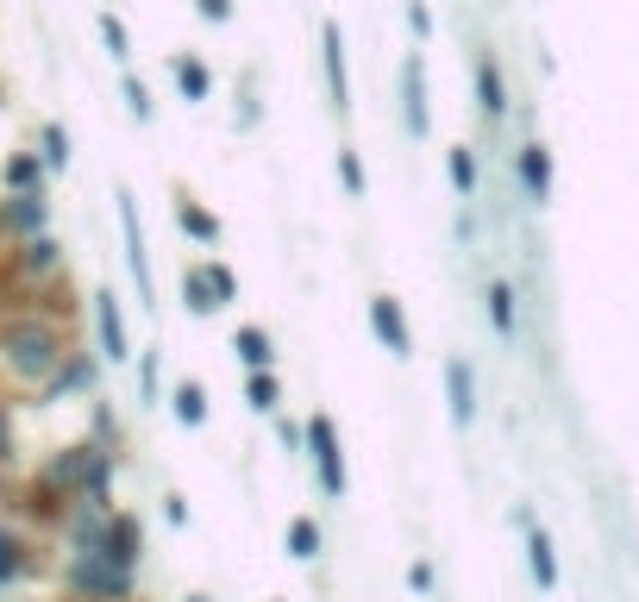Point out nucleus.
Segmentation results:
<instances>
[{
	"label": "nucleus",
	"instance_id": "nucleus-1",
	"mask_svg": "<svg viewBox=\"0 0 639 602\" xmlns=\"http://www.w3.org/2000/svg\"><path fill=\"white\" fill-rule=\"evenodd\" d=\"M76 352L69 345V327L57 314H38V308H13L7 320H0V364L13 370V383H32L44 389L57 377V364Z\"/></svg>",
	"mask_w": 639,
	"mask_h": 602
},
{
	"label": "nucleus",
	"instance_id": "nucleus-2",
	"mask_svg": "<svg viewBox=\"0 0 639 602\" xmlns=\"http://www.w3.org/2000/svg\"><path fill=\"white\" fill-rule=\"evenodd\" d=\"M63 577H69V590L88 596V602H126V596H132V584H138V571H132V565H120V559H107L101 546L76 552Z\"/></svg>",
	"mask_w": 639,
	"mask_h": 602
},
{
	"label": "nucleus",
	"instance_id": "nucleus-3",
	"mask_svg": "<svg viewBox=\"0 0 639 602\" xmlns=\"http://www.w3.org/2000/svg\"><path fill=\"white\" fill-rule=\"evenodd\" d=\"M232 295H239V283H232V270H226V264H188V270H182V301H188L195 314L226 308Z\"/></svg>",
	"mask_w": 639,
	"mask_h": 602
},
{
	"label": "nucleus",
	"instance_id": "nucleus-4",
	"mask_svg": "<svg viewBox=\"0 0 639 602\" xmlns=\"http://www.w3.org/2000/svg\"><path fill=\"white\" fill-rule=\"evenodd\" d=\"M307 446H314V471H320V490L326 496H345V458H339V433L326 414L307 421Z\"/></svg>",
	"mask_w": 639,
	"mask_h": 602
},
{
	"label": "nucleus",
	"instance_id": "nucleus-5",
	"mask_svg": "<svg viewBox=\"0 0 639 602\" xmlns=\"http://www.w3.org/2000/svg\"><path fill=\"white\" fill-rule=\"evenodd\" d=\"M44 220H51V201H44V189H38V195H7V201H0V233H7L13 245L38 239Z\"/></svg>",
	"mask_w": 639,
	"mask_h": 602
},
{
	"label": "nucleus",
	"instance_id": "nucleus-6",
	"mask_svg": "<svg viewBox=\"0 0 639 602\" xmlns=\"http://www.w3.org/2000/svg\"><path fill=\"white\" fill-rule=\"evenodd\" d=\"M57 270H63V245H57L51 233L13 245V276H19V283H51Z\"/></svg>",
	"mask_w": 639,
	"mask_h": 602
},
{
	"label": "nucleus",
	"instance_id": "nucleus-7",
	"mask_svg": "<svg viewBox=\"0 0 639 602\" xmlns=\"http://www.w3.org/2000/svg\"><path fill=\"white\" fill-rule=\"evenodd\" d=\"M370 327H376V339H383L395 358H408V352H414L408 314H401V301H395V295H376V301H370Z\"/></svg>",
	"mask_w": 639,
	"mask_h": 602
},
{
	"label": "nucleus",
	"instance_id": "nucleus-8",
	"mask_svg": "<svg viewBox=\"0 0 639 602\" xmlns=\"http://www.w3.org/2000/svg\"><path fill=\"white\" fill-rule=\"evenodd\" d=\"M120 220H126V264H132V283H138V308H151V301H157V289H151V264H145V233H138L132 195H120Z\"/></svg>",
	"mask_w": 639,
	"mask_h": 602
},
{
	"label": "nucleus",
	"instance_id": "nucleus-9",
	"mask_svg": "<svg viewBox=\"0 0 639 602\" xmlns=\"http://www.w3.org/2000/svg\"><path fill=\"white\" fill-rule=\"evenodd\" d=\"M94 389V358L88 352H69L63 364H57V377L38 389V402H63V396H88Z\"/></svg>",
	"mask_w": 639,
	"mask_h": 602
},
{
	"label": "nucleus",
	"instance_id": "nucleus-10",
	"mask_svg": "<svg viewBox=\"0 0 639 602\" xmlns=\"http://www.w3.org/2000/svg\"><path fill=\"white\" fill-rule=\"evenodd\" d=\"M94 339H101V358H113V364L132 352V345H126V320H120V301H113L107 289L94 295Z\"/></svg>",
	"mask_w": 639,
	"mask_h": 602
},
{
	"label": "nucleus",
	"instance_id": "nucleus-11",
	"mask_svg": "<svg viewBox=\"0 0 639 602\" xmlns=\"http://www.w3.org/2000/svg\"><path fill=\"white\" fill-rule=\"evenodd\" d=\"M101 552L138 571V552H145V527H138V515H113V521H107V534H101Z\"/></svg>",
	"mask_w": 639,
	"mask_h": 602
},
{
	"label": "nucleus",
	"instance_id": "nucleus-12",
	"mask_svg": "<svg viewBox=\"0 0 639 602\" xmlns=\"http://www.w3.org/2000/svg\"><path fill=\"white\" fill-rule=\"evenodd\" d=\"M445 396H452V421L458 427L477 421V377H470L464 358H445Z\"/></svg>",
	"mask_w": 639,
	"mask_h": 602
},
{
	"label": "nucleus",
	"instance_id": "nucleus-13",
	"mask_svg": "<svg viewBox=\"0 0 639 602\" xmlns=\"http://www.w3.org/2000/svg\"><path fill=\"white\" fill-rule=\"evenodd\" d=\"M520 182H527V201H539V207L552 201V151L539 145V138L520 151Z\"/></svg>",
	"mask_w": 639,
	"mask_h": 602
},
{
	"label": "nucleus",
	"instance_id": "nucleus-14",
	"mask_svg": "<svg viewBox=\"0 0 639 602\" xmlns=\"http://www.w3.org/2000/svg\"><path fill=\"white\" fill-rule=\"evenodd\" d=\"M401 113H408V132L426 138V76H420V57L401 63Z\"/></svg>",
	"mask_w": 639,
	"mask_h": 602
},
{
	"label": "nucleus",
	"instance_id": "nucleus-15",
	"mask_svg": "<svg viewBox=\"0 0 639 602\" xmlns=\"http://www.w3.org/2000/svg\"><path fill=\"white\" fill-rule=\"evenodd\" d=\"M0 182H7V195H38V189H44V157H38V151H7Z\"/></svg>",
	"mask_w": 639,
	"mask_h": 602
},
{
	"label": "nucleus",
	"instance_id": "nucleus-16",
	"mask_svg": "<svg viewBox=\"0 0 639 602\" xmlns=\"http://www.w3.org/2000/svg\"><path fill=\"white\" fill-rule=\"evenodd\" d=\"M477 113L495 126L508 113V88H502V69H495V57H477Z\"/></svg>",
	"mask_w": 639,
	"mask_h": 602
},
{
	"label": "nucleus",
	"instance_id": "nucleus-17",
	"mask_svg": "<svg viewBox=\"0 0 639 602\" xmlns=\"http://www.w3.org/2000/svg\"><path fill=\"white\" fill-rule=\"evenodd\" d=\"M320 44H326V88H333V107L345 113L351 107V76H345V38H339V26H326Z\"/></svg>",
	"mask_w": 639,
	"mask_h": 602
},
{
	"label": "nucleus",
	"instance_id": "nucleus-18",
	"mask_svg": "<svg viewBox=\"0 0 639 602\" xmlns=\"http://www.w3.org/2000/svg\"><path fill=\"white\" fill-rule=\"evenodd\" d=\"M26 571H32V546H26V534L0 521V590H7V584H19Z\"/></svg>",
	"mask_w": 639,
	"mask_h": 602
},
{
	"label": "nucleus",
	"instance_id": "nucleus-19",
	"mask_svg": "<svg viewBox=\"0 0 639 602\" xmlns=\"http://www.w3.org/2000/svg\"><path fill=\"white\" fill-rule=\"evenodd\" d=\"M527 571L539 590H558V552L546 540V527H527Z\"/></svg>",
	"mask_w": 639,
	"mask_h": 602
},
{
	"label": "nucleus",
	"instance_id": "nucleus-20",
	"mask_svg": "<svg viewBox=\"0 0 639 602\" xmlns=\"http://www.w3.org/2000/svg\"><path fill=\"white\" fill-rule=\"evenodd\" d=\"M176 226H182L188 239H201V245L220 239V220H213V207H201L195 195H176Z\"/></svg>",
	"mask_w": 639,
	"mask_h": 602
},
{
	"label": "nucleus",
	"instance_id": "nucleus-21",
	"mask_svg": "<svg viewBox=\"0 0 639 602\" xmlns=\"http://www.w3.org/2000/svg\"><path fill=\"white\" fill-rule=\"evenodd\" d=\"M232 352H239L251 370H270V364H276V345H270L264 327H239V333H232Z\"/></svg>",
	"mask_w": 639,
	"mask_h": 602
},
{
	"label": "nucleus",
	"instance_id": "nucleus-22",
	"mask_svg": "<svg viewBox=\"0 0 639 602\" xmlns=\"http://www.w3.org/2000/svg\"><path fill=\"white\" fill-rule=\"evenodd\" d=\"M170 408H176V421H182V427H201V421H207V389H201L195 377H188V383H176Z\"/></svg>",
	"mask_w": 639,
	"mask_h": 602
},
{
	"label": "nucleus",
	"instance_id": "nucleus-23",
	"mask_svg": "<svg viewBox=\"0 0 639 602\" xmlns=\"http://www.w3.org/2000/svg\"><path fill=\"white\" fill-rule=\"evenodd\" d=\"M176 82H182L188 101H207V95H213V69H207L201 57H176Z\"/></svg>",
	"mask_w": 639,
	"mask_h": 602
},
{
	"label": "nucleus",
	"instance_id": "nucleus-24",
	"mask_svg": "<svg viewBox=\"0 0 639 602\" xmlns=\"http://www.w3.org/2000/svg\"><path fill=\"white\" fill-rule=\"evenodd\" d=\"M38 157H44V170H69V132L57 120L38 132Z\"/></svg>",
	"mask_w": 639,
	"mask_h": 602
},
{
	"label": "nucleus",
	"instance_id": "nucleus-25",
	"mask_svg": "<svg viewBox=\"0 0 639 602\" xmlns=\"http://www.w3.org/2000/svg\"><path fill=\"white\" fill-rule=\"evenodd\" d=\"M289 552H295V559H320V521L314 515L289 521Z\"/></svg>",
	"mask_w": 639,
	"mask_h": 602
},
{
	"label": "nucleus",
	"instance_id": "nucleus-26",
	"mask_svg": "<svg viewBox=\"0 0 639 602\" xmlns=\"http://www.w3.org/2000/svg\"><path fill=\"white\" fill-rule=\"evenodd\" d=\"M245 402H251L257 414H276L282 389H276V377H270V370H251V383H245Z\"/></svg>",
	"mask_w": 639,
	"mask_h": 602
},
{
	"label": "nucleus",
	"instance_id": "nucleus-27",
	"mask_svg": "<svg viewBox=\"0 0 639 602\" xmlns=\"http://www.w3.org/2000/svg\"><path fill=\"white\" fill-rule=\"evenodd\" d=\"M452 189L477 195V151H470V145H452Z\"/></svg>",
	"mask_w": 639,
	"mask_h": 602
},
{
	"label": "nucleus",
	"instance_id": "nucleus-28",
	"mask_svg": "<svg viewBox=\"0 0 639 602\" xmlns=\"http://www.w3.org/2000/svg\"><path fill=\"white\" fill-rule=\"evenodd\" d=\"M489 320H495V333H514V289L508 283H489Z\"/></svg>",
	"mask_w": 639,
	"mask_h": 602
},
{
	"label": "nucleus",
	"instance_id": "nucleus-29",
	"mask_svg": "<svg viewBox=\"0 0 639 602\" xmlns=\"http://www.w3.org/2000/svg\"><path fill=\"white\" fill-rule=\"evenodd\" d=\"M101 38H107V51L120 57V63L132 57V38H126V26H120V19H113V13H101Z\"/></svg>",
	"mask_w": 639,
	"mask_h": 602
},
{
	"label": "nucleus",
	"instance_id": "nucleus-30",
	"mask_svg": "<svg viewBox=\"0 0 639 602\" xmlns=\"http://www.w3.org/2000/svg\"><path fill=\"white\" fill-rule=\"evenodd\" d=\"M126 107H132V120H151V88L138 76H126Z\"/></svg>",
	"mask_w": 639,
	"mask_h": 602
},
{
	"label": "nucleus",
	"instance_id": "nucleus-31",
	"mask_svg": "<svg viewBox=\"0 0 639 602\" xmlns=\"http://www.w3.org/2000/svg\"><path fill=\"white\" fill-rule=\"evenodd\" d=\"M339 176H345L351 195H364V164H358V151H339Z\"/></svg>",
	"mask_w": 639,
	"mask_h": 602
},
{
	"label": "nucleus",
	"instance_id": "nucleus-32",
	"mask_svg": "<svg viewBox=\"0 0 639 602\" xmlns=\"http://www.w3.org/2000/svg\"><path fill=\"white\" fill-rule=\"evenodd\" d=\"M7 458H13V408L0 402V465H7Z\"/></svg>",
	"mask_w": 639,
	"mask_h": 602
},
{
	"label": "nucleus",
	"instance_id": "nucleus-33",
	"mask_svg": "<svg viewBox=\"0 0 639 602\" xmlns=\"http://www.w3.org/2000/svg\"><path fill=\"white\" fill-rule=\"evenodd\" d=\"M195 13H201V19H213V26H220V19H232V0H195Z\"/></svg>",
	"mask_w": 639,
	"mask_h": 602
},
{
	"label": "nucleus",
	"instance_id": "nucleus-34",
	"mask_svg": "<svg viewBox=\"0 0 639 602\" xmlns=\"http://www.w3.org/2000/svg\"><path fill=\"white\" fill-rule=\"evenodd\" d=\"M408 26H414L420 38H426V32H433V19H426V7H420V0H414V7H408Z\"/></svg>",
	"mask_w": 639,
	"mask_h": 602
},
{
	"label": "nucleus",
	"instance_id": "nucleus-35",
	"mask_svg": "<svg viewBox=\"0 0 639 602\" xmlns=\"http://www.w3.org/2000/svg\"><path fill=\"white\" fill-rule=\"evenodd\" d=\"M188 602H207V596H188Z\"/></svg>",
	"mask_w": 639,
	"mask_h": 602
}]
</instances>
